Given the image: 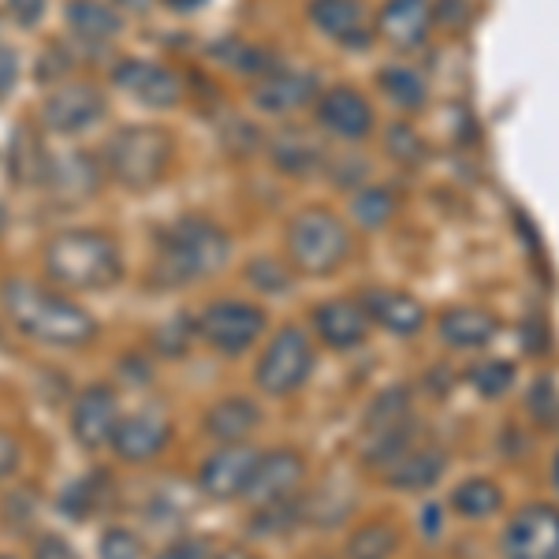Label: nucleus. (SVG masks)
<instances>
[{
	"instance_id": "1",
	"label": "nucleus",
	"mask_w": 559,
	"mask_h": 559,
	"mask_svg": "<svg viewBox=\"0 0 559 559\" xmlns=\"http://www.w3.org/2000/svg\"><path fill=\"white\" fill-rule=\"evenodd\" d=\"M0 306L15 332L41 347L79 350L97 340V321L68 292L26 276H8L0 284Z\"/></svg>"
},
{
	"instance_id": "2",
	"label": "nucleus",
	"mask_w": 559,
	"mask_h": 559,
	"mask_svg": "<svg viewBox=\"0 0 559 559\" xmlns=\"http://www.w3.org/2000/svg\"><path fill=\"white\" fill-rule=\"evenodd\" d=\"M45 276L60 292H108L123 280V254L102 228H68L45 242Z\"/></svg>"
},
{
	"instance_id": "3",
	"label": "nucleus",
	"mask_w": 559,
	"mask_h": 559,
	"mask_svg": "<svg viewBox=\"0 0 559 559\" xmlns=\"http://www.w3.org/2000/svg\"><path fill=\"white\" fill-rule=\"evenodd\" d=\"M231 261V236L210 216H183L160 236L153 280L160 287H187L224 273Z\"/></svg>"
},
{
	"instance_id": "4",
	"label": "nucleus",
	"mask_w": 559,
	"mask_h": 559,
	"mask_svg": "<svg viewBox=\"0 0 559 559\" xmlns=\"http://www.w3.org/2000/svg\"><path fill=\"white\" fill-rule=\"evenodd\" d=\"M176 160L173 134L157 123H131L120 128L102 150V168L112 183L128 187V191H150L168 176Z\"/></svg>"
},
{
	"instance_id": "5",
	"label": "nucleus",
	"mask_w": 559,
	"mask_h": 559,
	"mask_svg": "<svg viewBox=\"0 0 559 559\" xmlns=\"http://www.w3.org/2000/svg\"><path fill=\"white\" fill-rule=\"evenodd\" d=\"M287 258L306 276H329L350 258V231L332 210L310 205L287 224Z\"/></svg>"
},
{
	"instance_id": "6",
	"label": "nucleus",
	"mask_w": 559,
	"mask_h": 559,
	"mask_svg": "<svg viewBox=\"0 0 559 559\" xmlns=\"http://www.w3.org/2000/svg\"><path fill=\"white\" fill-rule=\"evenodd\" d=\"M313 366H318V350H313L310 332L299 329V324H284V329L269 340V347L261 350L254 384L269 400H284V395H295L310 381Z\"/></svg>"
},
{
	"instance_id": "7",
	"label": "nucleus",
	"mask_w": 559,
	"mask_h": 559,
	"mask_svg": "<svg viewBox=\"0 0 559 559\" xmlns=\"http://www.w3.org/2000/svg\"><path fill=\"white\" fill-rule=\"evenodd\" d=\"M265 310L247 299H216L198 313V340L224 358H239L265 336Z\"/></svg>"
},
{
	"instance_id": "8",
	"label": "nucleus",
	"mask_w": 559,
	"mask_h": 559,
	"mask_svg": "<svg viewBox=\"0 0 559 559\" xmlns=\"http://www.w3.org/2000/svg\"><path fill=\"white\" fill-rule=\"evenodd\" d=\"M261 463V452L250 444H216V452H210L198 463L194 485L202 489V496H210L216 503H231L242 500L254 481V471Z\"/></svg>"
},
{
	"instance_id": "9",
	"label": "nucleus",
	"mask_w": 559,
	"mask_h": 559,
	"mask_svg": "<svg viewBox=\"0 0 559 559\" xmlns=\"http://www.w3.org/2000/svg\"><path fill=\"white\" fill-rule=\"evenodd\" d=\"M503 559H559V508L526 503L508 519L500 534Z\"/></svg>"
},
{
	"instance_id": "10",
	"label": "nucleus",
	"mask_w": 559,
	"mask_h": 559,
	"mask_svg": "<svg viewBox=\"0 0 559 559\" xmlns=\"http://www.w3.org/2000/svg\"><path fill=\"white\" fill-rule=\"evenodd\" d=\"M108 102L94 83H64L57 86L41 102V123L45 131L71 139V134H83L105 120Z\"/></svg>"
},
{
	"instance_id": "11",
	"label": "nucleus",
	"mask_w": 559,
	"mask_h": 559,
	"mask_svg": "<svg viewBox=\"0 0 559 559\" xmlns=\"http://www.w3.org/2000/svg\"><path fill=\"white\" fill-rule=\"evenodd\" d=\"M173 418L160 407H139L120 414L112 432V452L123 459L128 466L153 463V459L165 455V448L173 444Z\"/></svg>"
},
{
	"instance_id": "12",
	"label": "nucleus",
	"mask_w": 559,
	"mask_h": 559,
	"mask_svg": "<svg viewBox=\"0 0 559 559\" xmlns=\"http://www.w3.org/2000/svg\"><path fill=\"white\" fill-rule=\"evenodd\" d=\"M116 421H120V400H116L112 384H86L71 403V437L86 452L112 448Z\"/></svg>"
},
{
	"instance_id": "13",
	"label": "nucleus",
	"mask_w": 559,
	"mask_h": 559,
	"mask_svg": "<svg viewBox=\"0 0 559 559\" xmlns=\"http://www.w3.org/2000/svg\"><path fill=\"white\" fill-rule=\"evenodd\" d=\"M112 83L146 108H173L183 97V86L173 71L146 57H123L112 68Z\"/></svg>"
},
{
	"instance_id": "14",
	"label": "nucleus",
	"mask_w": 559,
	"mask_h": 559,
	"mask_svg": "<svg viewBox=\"0 0 559 559\" xmlns=\"http://www.w3.org/2000/svg\"><path fill=\"white\" fill-rule=\"evenodd\" d=\"M306 481V463L295 448H276V452H261V463L254 471V481L242 500H250L254 508L261 503H280V500H295L302 492Z\"/></svg>"
},
{
	"instance_id": "15",
	"label": "nucleus",
	"mask_w": 559,
	"mask_h": 559,
	"mask_svg": "<svg viewBox=\"0 0 559 559\" xmlns=\"http://www.w3.org/2000/svg\"><path fill=\"white\" fill-rule=\"evenodd\" d=\"M318 123L340 142H362L373 131V105L355 86H332L318 94Z\"/></svg>"
},
{
	"instance_id": "16",
	"label": "nucleus",
	"mask_w": 559,
	"mask_h": 559,
	"mask_svg": "<svg viewBox=\"0 0 559 559\" xmlns=\"http://www.w3.org/2000/svg\"><path fill=\"white\" fill-rule=\"evenodd\" d=\"M318 94H321V83H318V75H313V71L273 68L269 75L258 79V86H254V94H250V102H254L258 112L287 116V112H295V108L310 105Z\"/></svg>"
},
{
	"instance_id": "17",
	"label": "nucleus",
	"mask_w": 559,
	"mask_h": 559,
	"mask_svg": "<svg viewBox=\"0 0 559 559\" xmlns=\"http://www.w3.org/2000/svg\"><path fill=\"white\" fill-rule=\"evenodd\" d=\"M358 306H362L369 324H381L392 336H414L426 324V306L400 287H366L358 295Z\"/></svg>"
},
{
	"instance_id": "18",
	"label": "nucleus",
	"mask_w": 559,
	"mask_h": 559,
	"mask_svg": "<svg viewBox=\"0 0 559 559\" xmlns=\"http://www.w3.org/2000/svg\"><path fill=\"white\" fill-rule=\"evenodd\" d=\"M313 332L329 350H355L366 344L369 318L362 313L358 299H329L313 306Z\"/></svg>"
},
{
	"instance_id": "19",
	"label": "nucleus",
	"mask_w": 559,
	"mask_h": 559,
	"mask_svg": "<svg viewBox=\"0 0 559 559\" xmlns=\"http://www.w3.org/2000/svg\"><path fill=\"white\" fill-rule=\"evenodd\" d=\"M261 407L250 395H221L210 411L202 414V432L216 444H247L261 429Z\"/></svg>"
},
{
	"instance_id": "20",
	"label": "nucleus",
	"mask_w": 559,
	"mask_h": 559,
	"mask_svg": "<svg viewBox=\"0 0 559 559\" xmlns=\"http://www.w3.org/2000/svg\"><path fill=\"white\" fill-rule=\"evenodd\" d=\"M310 23L344 49H366L369 45L362 0H310Z\"/></svg>"
},
{
	"instance_id": "21",
	"label": "nucleus",
	"mask_w": 559,
	"mask_h": 559,
	"mask_svg": "<svg viewBox=\"0 0 559 559\" xmlns=\"http://www.w3.org/2000/svg\"><path fill=\"white\" fill-rule=\"evenodd\" d=\"M432 8L429 0H384L381 15H377V31L395 49H418L429 38Z\"/></svg>"
},
{
	"instance_id": "22",
	"label": "nucleus",
	"mask_w": 559,
	"mask_h": 559,
	"mask_svg": "<svg viewBox=\"0 0 559 559\" xmlns=\"http://www.w3.org/2000/svg\"><path fill=\"white\" fill-rule=\"evenodd\" d=\"M448 455L432 444H411L395 463L384 466V481L400 492H426L444 477Z\"/></svg>"
},
{
	"instance_id": "23",
	"label": "nucleus",
	"mask_w": 559,
	"mask_h": 559,
	"mask_svg": "<svg viewBox=\"0 0 559 559\" xmlns=\"http://www.w3.org/2000/svg\"><path fill=\"white\" fill-rule=\"evenodd\" d=\"M41 176H45V183H49V191L60 198H86L97 191V183H102V168H97V160L86 157V153L49 157L41 168Z\"/></svg>"
},
{
	"instance_id": "24",
	"label": "nucleus",
	"mask_w": 559,
	"mask_h": 559,
	"mask_svg": "<svg viewBox=\"0 0 559 559\" xmlns=\"http://www.w3.org/2000/svg\"><path fill=\"white\" fill-rule=\"evenodd\" d=\"M500 332V321L489 310H477V306H455L440 318V340L455 350H477L489 347Z\"/></svg>"
},
{
	"instance_id": "25",
	"label": "nucleus",
	"mask_w": 559,
	"mask_h": 559,
	"mask_svg": "<svg viewBox=\"0 0 559 559\" xmlns=\"http://www.w3.org/2000/svg\"><path fill=\"white\" fill-rule=\"evenodd\" d=\"M269 157H273V165L287 176H313V173H321L324 160H329L324 157V146L310 131L276 134L273 146H269Z\"/></svg>"
},
{
	"instance_id": "26",
	"label": "nucleus",
	"mask_w": 559,
	"mask_h": 559,
	"mask_svg": "<svg viewBox=\"0 0 559 559\" xmlns=\"http://www.w3.org/2000/svg\"><path fill=\"white\" fill-rule=\"evenodd\" d=\"M68 26L83 41L105 45L120 34V15L105 4V0H68Z\"/></svg>"
},
{
	"instance_id": "27",
	"label": "nucleus",
	"mask_w": 559,
	"mask_h": 559,
	"mask_svg": "<svg viewBox=\"0 0 559 559\" xmlns=\"http://www.w3.org/2000/svg\"><path fill=\"white\" fill-rule=\"evenodd\" d=\"M411 421V388L395 384V388H384L366 411V421H362V432L366 437H377V432H388V429H400Z\"/></svg>"
},
{
	"instance_id": "28",
	"label": "nucleus",
	"mask_w": 559,
	"mask_h": 559,
	"mask_svg": "<svg viewBox=\"0 0 559 559\" xmlns=\"http://www.w3.org/2000/svg\"><path fill=\"white\" fill-rule=\"evenodd\" d=\"M448 503H452V511L463 519H489L500 511L503 496L489 477H466V481H459L452 489Z\"/></svg>"
},
{
	"instance_id": "29",
	"label": "nucleus",
	"mask_w": 559,
	"mask_h": 559,
	"mask_svg": "<svg viewBox=\"0 0 559 559\" xmlns=\"http://www.w3.org/2000/svg\"><path fill=\"white\" fill-rule=\"evenodd\" d=\"M400 548V530L392 522H362L355 534L347 537L344 556L347 559H392Z\"/></svg>"
},
{
	"instance_id": "30",
	"label": "nucleus",
	"mask_w": 559,
	"mask_h": 559,
	"mask_svg": "<svg viewBox=\"0 0 559 559\" xmlns=\"http://www.w3.org/2000/svg\"><path fill=\"white\" fill-rule=\"evenodd\" d=\"M377 83H381V90H384L388 102L400 105L403 112H418V108L429 102V86H426V79H421L414 68H384Z\"/></svg>"
},
{
	"instance_id": "31",
	"label": "nucleus",
	"mask_w": 559,
	"mask_h": 559,
	"mask_svg": "<svg viewBox=\"0 0 559 559\" xmlns=\"http://www.w3.org/2000/svg\"><path fill=\"white\" fill-rule=\"evenodd\" d=\"M302 519H306V508H302L299 496H295V500L261 503V508H254V519H250V530H254L258 537H280V534H287V530L299 526Z\"/></svg>"
},
{
	"instance_id": "32",
	"label": "nucleus",
	"mask_w": 559,
	"mask_h": 559,
	"mask_svg": "<svg viewBox=\"0 0 559 559\" xmlns=\"http://www.w3.org/2000/svg\"><path fill=\"white\" fill-rule=\"evenodd\" d=\"M395 213V194L388 187H362L355 198H350V216H355L362 228H384Z\"/></svg>"
},
{
	"instance_id": "33",
	"label": "nucleus",
	"mask_w": 559,
	"mask_h": 559,
	"mask_svg": "<svg viewBox=\"0 0 559 559\" xmlns=\"http://www.w3.org/2000/svg\"><path fill=\"white\" fill-rule=\"evenodd\" d=\"M247 284L261 295H287L295 287V273L280 258H254L247 265Z\"/></svg>"
},
{
	"instance_id": "34",
	"label": "nucleus",
	"mask_w": 559,
	"mask_h": 559,
	"mask_svg": "<svg viewBox=\"0 0 559 559\" xmlns=\"http://www.w3.org/2000/svg\"><path fill=\"white\" fill-rule=\"evenodd\" d=\"M466 381H471L485 400H496V395H503L511 384H515V366H511L508 358H489V362L471 366Z\"/></svg>"
},
{
	"instance_id": "35",
	"label": "nucleus",
	"mask_w": 559,
	"mask_h": 559,
	"mask_svg": "<svg viewBox=\"0 0 559 559\" xmlns=\"http://www.w3.org/2000/svg\"><path fill=\"white\" fill-rule=\"evenodd\" d=\"M194 340H198V321H191V318H173L153 332V347L168 358H183L187 350L194 347Z\"/></svg>"
},
{
	"instance_id": "36",
	"label": "nucleus",
	"mask_w": 559,
	"mask_h": 559,
	"mask_svg": "<svg viewBox=\"0 0 559 559\" xmlns=\"http://www.w3.org/2000/svg\"><path fill=\"white\" fill-rule=\"evenodd\" d=\"M216 57L228 68L247 71V75H269V71H273V57L250 41H224L221 49H216Z\"/></svg>"
},
{
	"instance_id": "37",
	"label": "nucleus",
	"mask_w": 559,
	"mask_h": 559,
	"mask_svg": "<svg viewBox=\"0 0 559 559\" xmlns=\"http://www.w3.org/2000/svg\"><path fill=\"white\" fill-rule=\"evenodd\" d=\"M97 548L102 559H142V537L128 526H108Z\"/></svg>"
},
{
	"instance_id": "38",
	"label": "nucleus",
	"mask_w": 559,
	"mask_h": 559,
	"mask_svg": "<svg viewBox=\"0 0 559 559\" xmlns=\"http://www.w3.org/2000/svg\"><path fill=\"white\" fill-rule=\"evenodd\" d=\"M23 466V444L12 429L0 426V481H8Z\"/></svg>"
},
{
	"instance_id": "39",
	"label": "nucleus",
	"mask_w": 559,
	"mask_h": 559,
	"mask_svg": "<svg viewBox=\"0 0 559 559\" xmlns=\"http://www.w3.org/2000/svg\"><path fill=\"white\" fill-rule=\"evenodd\" d=\"M388 146H392V153L400 160H407V165H418L421 160V142H418V134H414L411 128H392L388 131Z\"/></svg>"
},
{
	"instance_id": "40",
	"label": "nucleus",
	"mask_w": 559,
	"mask_h": 559,
	"mask_svg": "<svg viewBox=\"0 0 559 559\" xmlns=\"http://www.w3.org/2000/svg\"><path fill=\"white\" fill-rule=\"evenodd\" d=\"M210 552H205V545L198 537H179L173 540V545H165L153 559H205Z\"/></svg>"
},
{
	"instance_id": "41",
	"label": "nucleus",
	"mask_w": 559,
	"mask_h": 559,
	"mask_svg": "<svg viewBox=\"0 0 559 559\" xmlns=\"http://www.w3.org/2000/svg\"><path fill=\"white\" fill-rule=\"evenodd\" d=\"M34 559H79V556H75V548H71L60 534H45V537H38Z\"/></svg>"
},
{
	"instance_id": "42",
	"label": "nucleus",
	"mask_w": 559,
	"mask_h": 559,
	"mask_svg": "<svg viewBox=\"0 0 559 559\" xmlns=\"http://www.w3.org/2000/svg\"><path fill=\"white\" fill-rule=\"evenodd\" d=\"M8 12L20 26H34L45 12V0H8Z\"/></svg>"
},
{
	"instance_id": "43",
	"label": "nucleus",
	"mask_w": 559,
	"mask_h": 559,
	"mask_svg": "<svg viewBox=\"0 0 559 559\" xmlns=\"http://www.w3.org/2000/svg\"><path fill=\"white\" fill-rule=\"evenodd\" d=\"M15 79H20V60H15L12 49H4V45H0V97L12 94Z\"/></svg>"
},
{
	"instance_id": "44",
	"label": "nucleus",
	"mask_w": 559,
	"mask_h": 559,
	"mask_svg": "<svg viewBox=\"0 0 559 559\" xmlns=\"http://www.w3.org/2000/svg\"><path fill=\"white\" fill-rule=\"evenodd\" d=\"M205 559H258L250 548H239V545H228V548H221V552H213V556H205Z\"/></svg>"
},
{
	"instance_id": "45",
	"label": "nucleus",
	"mask_w": 559,
	"mask_h": 559,
	"mask_svg": "<svg viewBox=\"0 0 559 559\" xmlns=\"http://www.w3.org/2000/svg\"><path fill=\"white\" fill-rule=\"evenodd\" d=\"M173 12H198V8L205 4V0H165Z\"/></svg>"
},
{
	"instance_id": "46",
	"label": "nucleus",
	"mask_w": 559,
	"mask_h": 559,
	"mask_svg": "<svg viewBox=\"0 0 559 559\" xmlns=\"http://www.w3.org/2000/svg\"><path fill=\"white\" fill-rule=\"evenodd\" d=\"M552 485H556V492H559V452H556V463H552Z\"/></svg>"
},
{
	"instance_id": "47",
	"label": "nucleus",
	"mask_w": 559,
	"mask_h": 559,
	"mask_svg": "<svg viewBox=\"0 0 559 559\" xmlns=\"http://www.w3.org/2000/svg\"><path fill=\"white\" fill-rule=\"evenodd\" d=\"M120 4H142V0H120Z\"/></svg>"
},
{
	"instance_id": "48",
	"label": "nucleus",
	"mask_w": 559,
	"mask_h": 559,
	"mask_svg": "<svg viewBox=\"0 0 559 559\" xmlns=\"http://www.w3.org/2000/svg\"><path fill=\"white\" fill-rule=\"evenodd\" d=\"M0 559H20V556H0Z\"/></svg>"
}]
</instances>
